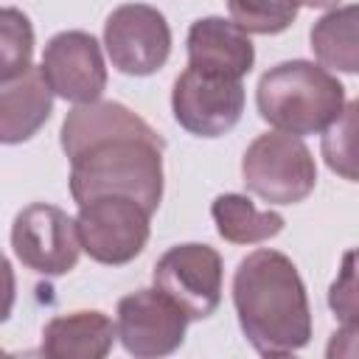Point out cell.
<instances>
[{"mask_svg":"<svg viewBox=\"0 0 359 359\" xmlns=\"http://www.w3.org/2000/svg\"><path fill=\"white\" fill-rule=\"evenodd\" d=\"M104 48L115 70L126 76H151L171 53L168 20L146 3L118 6L104 22Z\"/></svg>","mask_w":359,"mask_h":359,"instance_id":"7","label":"cell"},{"mask_svg":"<svg viewBox=\"0 0 359 359\" xmlns=\"http://www.w3.org/2000/svg\"><path fill=\"white\" fill-rule=\"evenodd\" d=\"M353 135H356V101H348L342 115L325 129L323 135V157L331 171L342 174L345 180H356L353 168Z\"/></svg>","mask_w":359,"mask_h":359,"instance_id":"19","label":"cell"},{"mask_svg":"<svg viewBox=\"0 0 359 359\" xmlns=\"http://www.w3.org/2000/svg\"><path fill=\"white\" fill-rule=\"evenodd\" d=\"M227 8L241 31L272 36L294 22L300 0H227Z\"/></svg>","mask_w":359,"mask_h":359,"instance_id":"18","label":"cell"},{"mask_svg":"<svg viewBox=\"0 0 359 359\" xmlns=\"http://www.w3.org/2000/svg\"><path fill=\"white\" fill-rule=\"evenodd\" d=\"M53 112V93L39 67H28L17 79L0 81V143L14 146L31 140Z\"/></svg>","mask_w":359,"mask_h":359,"instance_id":"13","label":"cell"},{"mask_svg":"<svg viewBox=\"0 0 359 359\" xmlns=\"http://www.w3.org/2000/svg\"><path fill=\"white\" fill-rule=\"evenodd\" d=\"M11 247L28 269L50 278L76 269L81 255L76 222L62 208L48 202H34L14 216Z\"/></svg>","mask_w":359,"mask_h":359,"instance_id":"9","label":"cell"},{"mask_svg":"<svg viewBox=\"0 0 359 359\" xmlns=\"http://www.w3.org/2000/svg\"><path fill=\"white\" fill-rule=\"evenodd\" d=\"M353 258H356V252L348 250L345 261H342V269H339V275H337V280L331 283V292H328V306L342 320V325H356V272H353Z\"/></svg>","mask_w":359,"mask_h":359,"instance_id":"20","label":"cell"},{"mask_svg":"<svg viewBox=\"0 0 359 359\" xmlns=\"http://www.w3.org/2000/svg\"><path fill=\"white\" fill-rule=\"evenodd\" d=\"M151 213L132 196L104 194L79 205L76 233L81 250L107 266H123L135 261L149 241Z\"/></svg>","mask_w":359,"mask_h":359,"instance_id":"5","label":"cell"},{"mask_svg":"<svg viewBox=\"0 0 359 359\" xmlns=\"http://www.w3.org/2000/svg\"><path fill=\"white\" fill-rule=\"evenodd\" d=\"M115 337V323L104 311H73L45 323L39 351L48 359H104Z\"/></svg>","mask_w":359,"mask_h":359,"instance_id":"14","label":"cell"},{"mask_svg":"<svg viewBox=\"0 0 359 359\" xmlns=\"http://www.w3.org/2000/svg\"><path fill=\"white\" fill-rule=\"evenodd\" d=\"M34 59V25L20 8H0V81L17 79Z\"/></svg>","mask_w":359,"mask_h":359,"instance_id":"17","label":"cell"},{"mask_svg":"<svg viewBox=\"0 0 359 359\" xmlns=\"http://www.w3.org/2000/svg\"><path fill=\"white\" fill-rule=\"evenodd\" d=\"M185 45H188V67L202 73L241 81L255 65V48L250 34L224 17L196 20L188 28Z\"/></svg>","mask_w":359,"mask_h":359,"instance_id":"12","label":"cell"},{"mask_svg":"<svg viewBox=\"0 0 359 359\" xmlns=\"http://www.w3.org/2000/svg\"><path fill=\"white\" fill-rule=\"evenodd\" d=\"M241 177L252 196L269 205H297L317 185V163L300 137L266 132L247 146Z\"/></svg>","mask_w":359,"mask_h":359,"instance_id":"4","label":"cell"},{"mask_svg":"<svg viewBox=\"0 0 359 359\" xmlns=\"http://www.w3.org/2000/svg\"><path fill=\"white\" fill-rule=\"evenodd\" d=\"M238 325L261 356H289L311 339V309L303 278L289 255L255 250L233 275Z\"/></svg>","mask_w":359,"mask_h":359,"instance_id":"2","label":"cell"},{"mask_svg":"<svg viewBox=\"0 0 359 359\" xmlns=\"http://www.w3.org/2000/svg\"><path fill=\"white\" fill-rule=\"evenodd\" d=\"M339 0H300V6H311V8H323V6H334Z\"/></svg>","mask_w":359,"mask_h":359,"instance_id":"22","label":"cell"},{"mask_svg":"<svg viewBox=\"0 0 359 359\" xmlns=\"http://www.w3.org/2000/svg\"><path fill=\"white\" fill-rule=\"evenodd\" d=\"M185 311L160 289H137L118 300V339L126 353L137 359H157L174 353L188 328Z\"/></svg>","mask_w":359,"mask_h":359,"instance_id":"10","label":"cell"},{"mask_svg":"<svg viewBox=\"0 0 359 359\" xmlns=\"http://www.w3.org/2000/svg\"><path fill=\"white\" fill-rule=\"evenodd\" d=\"M17 300V280H14V269L8 264V258L0 252V323H6L11 317Z\"/></svg>","mask_w":359,"mask_h":359,"instance_id":"21","label":"cell"},{"mask_svg":"<svg viewBox=\"0 0 359 359\" xmlns=\"http://www.w3.org/2000/svg\"><path fill=\"white\" fill-rule=\"evenodd\" d=\"M42 79L53 95L70 104L98 101L107 87L101 45L87 31H62L42 50Z\"/></svg>","mask_w":359,"mask_h":359,"instance_id":"11","label":"cell"},{"mask_svg":"<svg viewBox=\"0 0 359 359\" xmlns=\"http://www.w3.org/2000/svg\"><path fill=\"white\" fill-rule=\"evenodd\" d=\"M213 224L219 236L230 244H261L283 230V216L275 210H261L244 194H222L210 205Z\"/></svg>","mask_w":359,"mask_h":359,"instance_id":"15","label":"cell"},{"mask_svg":"<svg viewBox=\"0 0 359 359\" xmlns=\"http://www.w3.org/2000/svg\"><path fill=\"white\" fill-rule=\"evenodd\" d=\"M311 50L325 70L356 73L359 70V45H356V6H342L323 14L311 34Z\"/></svg>","mask_w":359,"mask_h":359,"instance_id":"16","label":"cell"},{"mask_svg":"<svg viewBox=\"0 0 359 359\" xmlns=\"http://www.w3.org/2000/svg\"><path fill=\"white\" fill-rule=\"evenodd\" d=\"M258 115L283 135H320L345 109L342 81L323 65L292 59L269 67L255 87Z\"/></svg>","mask_w":359,"mask_h":359,"instance_id":"3","label":"cell"},{"mask_svg":"<svg viewBox=\"0 0 359 359\" xmlns=\"http://www.w3.org/2000/svg\"><path fill=\"white\" fill-rule=\"evenodd\" d=\"M244 81L185 67L171 90L177 123L196 137H219L230 132L244 112Z\"/></svg>","mask_w":359,"mask_h":359,"instance_id":"8","label":"cell"},{"mask_svg":"<svg viewBox=\"0 0 359 359\" xmlns=\"http://www.w3.org/2000/svg\"><path fill=\"white\" fill-rule=\"evenodd\" d=\"M62 151L70 160V196H132L149 213L163 199V137L118 101L76 104L62 123Z\"/></svg>","mask_w":359,"mask_h":359,"instance_id":"1","label":"cell"},{"mask_svg":"<svg viewBox=\"0 0 359 359\" xmlns=\"http://www.w3.org/2000/svg\"><path fill=\"white\" fill-rule=\"evenodd\" d=\"M154 289L171 297L188 320L210 317L222 303L224 266L222 255L208 244H177L154 264Z\"/></svg>","mask_w":359,"mask_h":359,"instance_id":"6","label":"cell"}]
</instances>
